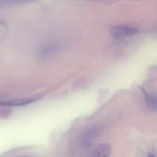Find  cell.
Here are the masks:
<instances>
[{
    "label": "cell",
    "mask_w": 157,
    "mask_h": 157,
    "mask_svg": "<svg viewBox=\"0 0 157 157\" xmlns=\"http://www.w3.org/2000/svg\"><path fill=\"white\" fill-rule=\"evenodd\" d=\"M137 32V29L129 26H117L112 28L110 33L115 37L132 36Z\"/></svg>",
    "instance_id": "6da1fadb"
},
{
    "label": "cell",
    "mask_w": 157,
    "mask_h": 157,
    "mask_svg": "<svg viewBox=\"0 0 157 157\" xmlns=\"http://www.w3.org/2000/svg\"><path fill=\"white\" fill-rule=\"evenodd\" d=\"M33 102V100H26V99H18V100H13V101H9V102L4 104L5 105L7 106H16V107H19V106H24L27 105V104H31Z\"/></svg>",
    "instance_id": "3957f363"
},
{
    "label": "cell",
    "mask_w": 157,
    "mask_h": 157,
    "mask_svg": "<svg viewBox=\"0 0 157 157\" xmlns=\"http://www.w3.org/2000/svg\"><path fill=\"white\" fill-rule=\"evenodd\" d=\"M22 157H28V156H22Z\"/></svg>",
    "instance_id": "5b68a950"
},
{
    "label": "cell",
    "mask_w": 157,
    "mask_h": 157,
    "mask_svg": "<svg viewBox=\"0 0 157 157\" xmlns=\"http://www.w3.org/2000/svg\"><path fill=\"white\" fill-rule=\"evenodd\" d=\"M111 148L108 144H101L95 149L92 157H109Z\"/></svg>",
    "instance_id": "7a4b0ae2"
},
{
    "label": "cell",
    "mask_w": 157,
    "mask_h": 157,
    "mask_svg": "<svg viewBox=\"0 0 157 157\" xmlns=\"http://www.w3.org/2000/svg\"><path fill=\"white\" fill-rule=\"evenodd\" d=\"M148 157H155V156L153 153H150L148 155Z\"/></svg>",
    "instance_id": "277c9868"
}]
</instances>
